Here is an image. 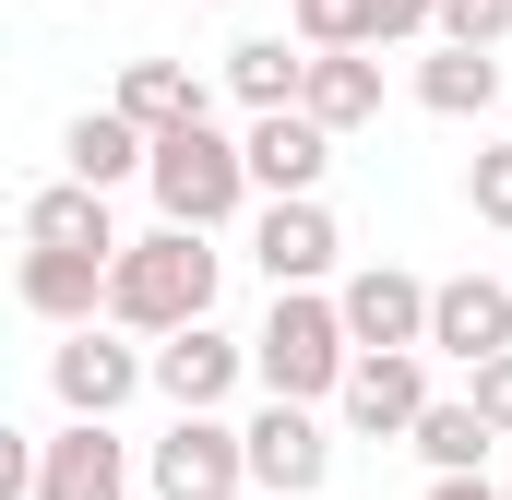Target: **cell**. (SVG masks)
Returning <instances> with one entry per match:
<instances>
[{
    "label": "cell",
    "mask_w": 512,
    "mask_h": 500,
    "mask_svg": "<svg viewBox=\"0 0 512 500\" xmlns=\"http://www.w3.org/2000/svg\"><path fill=\"white\" fill-rule=\"evenodd\" d=\"M417 108H429V120H489V108H501V48L441 36V48L417 60Z\"/></svg>",
    "instance_id": "obj_17"
},
{
    "label": "cell",
    "mask_w": 512,
    "mask_h": 500,
    "mask_svg": "<svg viewBox=\"0 0 512 500\" xmlns=\"http://www.w3.org/2000/svg\"><path fill=\"white\" fill-rule=\"evenodd\" d=\"M227 96H239V108H298V96H310V48H286V36H239V48H227Z\"/></svg>",
    "instance_id": "obj_19"
},
{
    "label": "cell",
    "mask_w": 512,
    "mask_h": 500,
    "mask_svg": "<svg viewBox=\"0 0 512 500\" xmlns=\"http://www.w3.org/2000/svg\"><path fill=\"white\" fill-rule=\"evenodd\" d=\"M489 441H501V429L477 417V393H465V405H441V393H429V417L405 429V453H417L429 477H477V465H489Z\"/></svg>",
    "instance_id": "obj_20"
},
{
    "label": "cell",
    "mask_w": 512,
    "mask_h": 500,
    "mask_svg": "<svg viewBox=\"0 0 512 500\" xmlns=\"http://www.w3.org/2000/svg\"><path fill=\"white\" fill-rule=\"evenodd\" d=\"M239 143H251V179H262V203H274V191H322V167H334L346 131H322L310 108H262Z\"/></svg>",
    "instance_id": "obj_14"
},
{
    "label": "cell",
    "mask_w": 512,
    "mask_h": 500,
    "mask_svg": "<svg viewBox=\"0 0 512 500\" xmlns=\"http://www.w3.org/2000/svg\"><path fill=\"white\" fill-rule=\"evenodd\" d=\"M203 12H227V0H203Z\"/></svg>",
    "instance_id": "obj_29"
},
{
    "label": "cell",
    "mask_w": 512,
    "mask_h": 500,
    "mask_svg": "<svg viewBox=\"0 0 512 500\" xmlns=\"http://www.w3.org/2000/svg\"><path fill=\"white\" fill-rule=\"evenodd\" d=\"M477 417L512 441V346H501V358H477Z\"/></svg>",
    "instance_id": "obj_26"
},
{
    "label": "cell",
    "mask_w": 512,
    "mask_h": 500,
    "mask_svg": "<svg viewBox=\"0 0 512 500\" xmlns=\"http://www.w3.org/2000/svg\"><path fill=\"white\" fill-rule=\"evenodd\" d=\"M334 405H346L358 441H405L429 417V346H358V370H346Z\"/></svg>",
    "instance_id": "obj_8"
},
{
    "label": "cell",
    "mask_w": 512,
    "mask_h": 500,
    "mask_svg": "<svg viewBox=\"0 0 512 500\" xmlns=\"http://www.w3.org/2000/svg\"><path fill=\"white\" fill-rule=\"evenodd\" d=\"M215 286H227L215 227H155V239H120V262H108V322H120V334L215 322Z\"/></svg>",
    "instance_id": "obj_1"
},
{
    "label": "cell",
    "mask_w": 512,
    "mask_h": 500,
    "mask_svg": "<svg viewBox=\"0 0 512 500\" xmlns=\"http://www.w3.org/2000/svg\"><path fill=\"white\" fill-rule=\"evenodd\" d=\"M239 381H251V334H215V322L155 334V393H167V417H179V405H227Z\"/></svg>",
    "instance_id": "obj_10"
},
{
    "label": "cell",
    "mask_w": 512,
    "mask_h": 500,
    "mask_svg": "<svg viewBox=\"0 0 512 500\" xmlns=\"http://www.w3.org/2000/svg\"><path fill=\"white\" fill-rule=\"evenodd\" d=\"M417 500H512V489H489V477H429Z\"/></svg>",
    "instance_id": "obj_27"
},
{
    "label": "cell",
    "mask_w": 512,
    "mask_h": 500,
    "mask_svg": "<svg viewBox=\"0 0 512 500\" xmlns=\"http://www.w3.org/2000/svg\"><path fill=\"white\" fill-rule=\"evenodd\" d=\"M441 36H465V48H501V36H512V0H441Z\"/></svg>",
    "instance_id": "obj_24"
},
{
    "label": "cell",
    "mask_w": 512,
    "mask_h": 500,
    "mask_svg": "<svg viewBox=\"0 0 512 500\" xmlns=\"http://www.w3.org/2000/svg\"><path fill=\"white\" fill-rule=\"evenodd\" d=\"M512 346V274H441L429 286V358H501Z\"/></svg>",
    "instance_id": "obj_9"
},
{
    "label": "cell",
    "mask_w": 512,
    "mask_h": 500,
    "mask_svg": "<svg viewBox=\"0 0 512 500\" xmlns=\"http://www.w3.org/2000/svg\"><path fill=\"white\" fill-rule=\"evenodd\" d=\"M108 262H120V250H36L24 239L12 298H24L36 322H60V334H72V322H108Z\"/></svg>",
    "instance_id": "obj_12"
},
{
    "label": "cell",
    "mask_w": 512,
    "mask_h": 500,
    "mask_svg": "<svg viewBox=\"0 0 512 500\" xmlns=\"http://www.w3.org/2000/svg\"><path fill=\"white\" fill-rule=\"evenodd\" d=\"M251 262L274 274V286H322L334 262H346V227H334V203L322 191H274L251 215Z\"/></svg>",
    "instance_id": "obj_7"
},
{
    "label": "cell",
    "mask_w": 512,
    "mask_h": 500,
    "mask_svg": "<svg viewBox=\"0 0 512 500\" xmlns=\"http://www.w3.org/2000/svg\"><path fill=\"white\" fill-rule=\"evenodd\" d=\"M501 489H512V477H501Z\"/></svg>",
    "instance_id": "obj_30"
},
{
    "label": "cell",
    "mask_w": 512,
    "mask_h": 500,
    "mask_svg": "<svg viewBox=\"0 0 512 500\" xmlns=\"http://www.w3.org/2000/svg\"><path fill=\"white\" fill-rule=\"evenodd\" d=\"M465 215L512 239V143H477V155H465Z\"/></svg>",
    "instance_id": "obj_22"
},
{
    "label": "cell",
    "mask_w": 512,
    "mask_h": 500,
    "mask_svg": "<svg viewBox=\"0 0 512 500\" xmlns=\"http://www.w3.org/2000/svg\"><path fill=\"white\" fill-rule=\"evenodd\" d=\"M143 191H155V215H167V227H227L262 179H251V143H227L215 108H203V120H167V131H155Z\"/></svg>",
    "instance_id": "obj_3"
},
{
    "label": "cell",
    "mask_w": 512,
    "mask_h": 500,
    "mask_svg": "<svg viewBox=\"0 0 512 500\" xmlns=\"http://www.w3.org/2000/svg\"><path fill=\"white\" fill-rule=\"evenodd\" d=\"M24 239L36 250H120V215H108V191L96 179H48V191H24Z\"/></svg>",
    "instance_id": "obj_15"
},
{
    "label": "cell",
    "mask_w": 512,
    "mask_h": 500,
    "mask_svg": "<svg viewBox=\"0 0 512 500\" xmlns=\"http://www.w3.org/2000/svg\"><path fill=\"white\" fill-rule=\"evenodd\" d=\"M108 108H131L143 131H167V120H203L215 96H203V72H191V60H131V72H120V96H108Z\"/></svg>",
    "instance_id": "obj_21"
},
{
    "label": "cell",
    "mask_w": 512,
    "mask_h": 500,
    "mask_svg": "<svg viewBox=\"0 0 512 500\" xmlns=\"http://www.w3.org/2000/svg\"><path fill=\"white\" fill-rule=\"evenodd\" d=\"M227 500H262V489H227Z\"/></svg>",
    "instance_id": "obj_28"
},
{
    "label": "cell",
    "mask_w": 512,
    "mask_h": 500,
    "mask_svg": "<svg viewBox=\"0 0 512 500\" xmlns=\"http://www.w3.org/2000/svg\"><path fill=\"white\" fill-rule=\"evenodd\" d=\"M298 48H370V0H298Z\"/></svg>",
    "instance_id": "obj_23"
},
{
    "label": "cell",
    "mask_w": 512,
    "mask_h": 500,
    "mask_svg": "<svg viewBox=\"0 0 512 500\" xmlns=\"http://www.w3.org/2000/svg\"><path fill=\"white\" fill-rule=\"evenodd\" d=\"M251 489L262 500H322L334 489V429H322L298 393H262V417H251Z\"/></svg>",
    "instance_id": "obj_6"
},
{
    "label": "cell",
    "mask_w": 512,
    "mask_h": 500,
    "mask_svg": "<svg viewBox=\"0 0 512 500\" xmlns=\"http://www.w3.org/2000/svg\"><path fill=\"white\" fill-rule=\"evenodd\" d=\"M143 381H155V346H131L120 322H108V334L72 322V334L48 346V393H60V417H120Z\"/></svg>",
    "instance_id": "obj_5"
},
{
    "label": "cell",
    "mask_w": 512,
    "mask_h": 500,
    "mask_svg": "<svg viewBox=\"0 0 512 500\" xmlns=\"http://www.w3.org/2000/svg\"><path fill=\"white\" fill-rule=\"evenodd\" d=\"M143 489L155 500H227V489H251V429H227L215 405H179L167 441L143 453Z\"/></svg>",
    "instance_id": "obj_4"
},
{
    "label": "cell",
    "mask_w": 512,
    "mask_h": 500,
    "mask_svg": "<svg viewBox=\"0 0 512 500\" xmlns=\"http://www.w3.org/2000/svg\"><path fill=\"white\" fill-rule=\"evenodd\" d=\"M36 500H131V441L108 417H72L60 441H36Z\"/></svg>",
    "instance_id": "obj_11"
},
{
    "label": "cell",
    "mask_w": 512,
    "mask_h": 500,
    "mask_svg": "<svg viewBox=\"0 0 512 500\" xmlns=\"http://www.w3.org/2000/svg\"><path fill=\"white\" fill-rule=\"evenodd\" d=\"M60 167H72V179H96V191H120V179L155 167V131L131 120V108H84V120L60 131Z\"/></svg>",
    "instance_id": "obj_16"
},
{
    "label": "cell",
    "mask_w": 512,
    "mask_h": 500,
    "mask_svg": "<svg viewBox=\"0 0 512 500\" xmlns=\"http://www.w3.org/2000/svg\"><path fill=\"white\" fill-rule=\"evenodd\" d=\"M322 131H370L382 120V48H310V96H298Z\"/></svg>",
    "instance_id": "obj_18"
},
{
    "label": "cell",
    "mask_w": 512,
    "mask_h": 500,
    "mask_svg": "<svg viewBox=\"0 0 512 500\" xmlns=\"http://www.w3.org/2000/svg\"><path fill=\"white\" fill-rule=\"evenodd\" d=\"M346 370H358L346 298L334 286H274V310H262V334H251V381L262 393H298V405H334Z\"/></svg>",
    "instance_id": "obj_2"
},
{
    "label": "cell",
    "mask_w": 512,
    "mask_h": 500,
    "mask_svg": "<svg viewBox=\"0 0 512 500\" xmlns=\"http://www.w3.org/2000/svg\"><path fill=\"white\" fill-rule=\"evenodd\" d=\"M334 298H346V334H358V346H429V274H405V262H358Z\"/></svg>",
    "instance_id": "obj_13"
},
{
    "label": "cell",
    "mask_w": 512,
    "mask_h": 500,
    "mask_svg": "<svg viewBox=\"0 0 512 500\" xmlns=\"http://www.w3.org/2000/svg\"><path fill=\"white\" fill-rule=\"evenodd\" d=\"M405 36H441V0H370V48H405Z\"/></svg>",
    "instance_id": "obj_25"
}]
</instances>
